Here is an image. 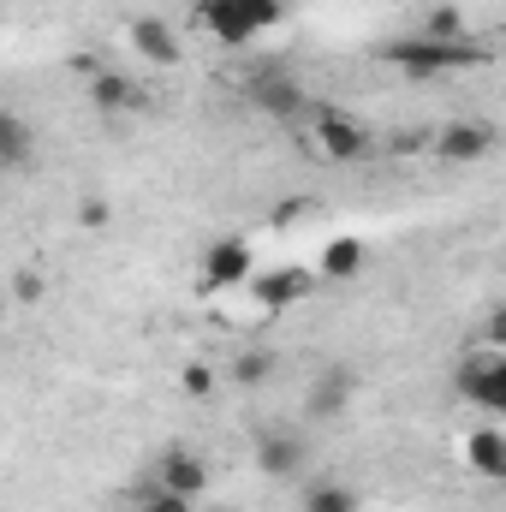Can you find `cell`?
Returning a JSON list of instances; mask_svg holds the SVG:
<instances>
[{"label":"cell","mask_w":506,"mask_h":512,"mask_svg":"<svg viewBox=\"0 0 506 512\" xmlns=\"http://www.w3.org/2000/svg\"><path fill=\"white\" fill-rule=\"evenodd\" d=\"M381 66H393L399 78H453V72H471V66H489V48L477 36H459V42H435V36H399V42H381L376 48Z\"/></svg>","instance_id":"cell-1"},{"label":"cell","mask_w":506,"mask_h":512,"mask_svg":"<svg viewBox=\"0 0 506 512\" xmlns=\"http://www.w3.org/2000/svg\"><path fill=\"white\" fill-rule=\"evenodd\" d=\"M304 137H310L316 161H334V167H346V161H364V155H370V131L358 126L346 108H328V102H316V108L304 114Z\"/></svg>","instance_id":"cell-2"},{"label":"cell","mask_w":506,"mask_h":512,"mask_svg":"<svg viewBox=\"0 0 506 512\" xmlns=\"http://www.w3.org/2000/svg\"><path fill=\"white\" fill-rule=\"evenodd\" d=\"M453 387H459V399H465V405H477L483 417H506V352L477 346L471 358H459Z\"/></svg>","instance_id":"cell-3"},{"label":"cell","mask_w":506,"mask_h":512,"mask_svg":"<svg viewBox=\"0 0 506 512\" xmlns=\"http://www.w3.org/2000/svg\"><path fill=\"white\" fill-rule=\"evenodd\" d=\"M251 102L268 114V120H280V126H304V114H310V96H304V90H298V78H292V72H280V66L251 72Z\"/></svg>","instance_id":"cell-4"},{"label":"cell","mask_w":506,"mask_h":512,"mask_svg":"<svg viewBox=\"0 0 506 512\" xmlns=\"http://www.w3.org/2000/svg\"><path fill=\"white\" fill-rule=\"evenodd\" d=\"M149 483L197 507V501L209 495V465H203V459H197V453H191L185 441H173V447H161V459H155V471H149Z\"/></svg>","instance_id":"cell-5"},{"label":"cell","mask_w":506,"mask_h":512,"mask_svg":"<svg viewBox=\"0 0 506 512\" xmlns=\"http://www.w3.org/2000/svg\"><path fill=\"white\" fill-rule=\"evenodd\" d=\"M84 96H90V108H96L102 120H126V114H143V108H149L143 84L131 78L126 66H102L96 78H84Z\"/></svg>","instance_id":"cell-6"},{"label":"cell","mask_w":506,"mask_h":512,"mask_svg":"<svg viewBox=\"0 0 506 512\" xmlns=\"http://www.w3.org/2000/svg\"><path fill=\"white\" fill-rule=\"evenodd\" d=\"M429 149H435L441 167H477V161L495 155V126H483V120H447V126L435 131Z\"/></svg>","instance_id":"cell-7"},{"label":"cell","mask_w":506,"mask_h":512,"mask_svg":"<svg viewBox=\"0 0 506 512\" xmlns=\"http://www.w3.org/2000/svg\"><path fill=\"white\" fill-rule=\"evenodd\" d=\"M126 42L143 66H179V54H185V48H179V30H173L167 18H155V12H131Z\"/></svg>","instance_id":"cell-8"},{"label":"cell","mask_w":506,"mask_h":512,"mask_svg":"<svg viewBox=\"0 0 506 512\" xmlns=\"http://www.w3.org/2000/svg\"><path fill=\"white\" fill-rule=\"evenodd\" d=\"M256 274V256L245 239H215L209 251H203V292H233V286H245Z\"/></svg>","instance_id":"cell-9"},{"label":"cell","mask_w":506,"mask_h":512,"mask_svg":"<svg viewBox=\"0 0 506 512\" xmlns=\"http://www.w3.org/2000/svg\"><path fill=\"white\" fill-rule=\"evenodd\" d=\"M256 471L274 477V483L298 477V471H304V435H292V429H262V435H256Z\"/></svg>","instance_id":"cell-10"},{"label":"cell","mask_w":506,"mask_h":512,"mask_svg":"<svg viewBox=\"0 0 506 512\" xmlns=\"http://www.w3.org/2000/svg\"><path fill=\"white\" fill-rule=\"evenodd\" d=\"M256 280V304L262 310H292L316 292V274L310 268H268V274H251Z\"/></svg>","instance_id":"cell-11"},{"label":"cell","mask_w":506,"mask_h":512,"mask_svg":"<svg viewBox=\"0 0 506 512\" xmlns=\"http://www.w3.org/2000/svg\"><path fill=\"white\" fill-rule=\"evenodd\" d=\"M459 459H465L477 477L501 483V477H506V429H501V423H483V429H471V435L459 441Z\"/></svg>","instance_id":"cell-12"},{"label":"cell","mask_w":506,"mask_h":512,"mask_svg":"<svg viewBox=\"0 0 506 512\" xmlns=\"http://www.w3.org/2000/svg\"><path fill=\"white\" fill-rule=\"evenodd\" d=\"M197 24H203L221 48H251L256 42L251 18L239 12V0H197Z\"/></svg>","instance_id":"cell-13"},{"label":"cell","mask_w":506,"mask_h":512,"mask_svg":"<svg viewBox=\"0 0 506 512\" xmlns=\"http://www.w3.org/2000/svg\"><path fill=\"white\" fill-rule=\"evenodd\" d=\"M352 399H358V376H352L346 364H334V370H322V376L310 382V393H304V411H310V417H340Z\"/></svg>","instance_id":"cell-14"},{"label":"cell","mask_w":506,"mask_h":512,"mask_svg":"<svg viewBox=\"0 0 506 512\" xmlns=\"http://www.w3.org/2000/svg\"><path fill=\"white\" fill-rule=\"evenodd\" d=\"M364 262H370V251H364V239H352V233H340V239H328L322 251H316V280H358L364 274Z\"/></svg>","instance_id":"cell-15"},{"label":"cell","mask_w":506,"mask_h":512,"mask_svg":"<svg viewBox=\"0 0 506 512\" xmlns=\"http://www.w3.org/2000/svg\"><path fill=\"white\" fill-rule=\"evenodd\" d=\"M30 155H36V131L12 108H0V167H30Z\"/></svg>","instance_id":"cell-16"},{"label":"cell","mask_w":506,"mask_h":512,"mask_svg":"<svg viewBox=\"0 0 506 512\" xmlns=\"http://www.w3.org/2000/svg\"><path fill=\"white\" fill-rule=\"evenodd\" d=\"M364 501H358V489L352 483H334V477H322V483H310L304 489V501H298V512H358Z\"/></svg>","instance_id":"cell-17"},{"label":"cell","mask_w":506,"mask_h":512,"mask_svg":"<svg viewBox=\"0 0 506 512\" xmlns=\"http://www.w3.org/2000/svg\"><path fill=\"white\" fill-rule=\"evenodd\" d=\"M131 512H191V501H179V495H167V489H155L149 477L131 489Z\"/></svg>","instance_id":"cell-18"},{"label":"cell","mask_w":506,"mask_h":512,"mask_svg":"<svg viewBox=\"0 0 506 512\" xmlns=\"http://www.w3.org/2000/svg\"><path fill=\"white\" fill-rule=\"evenodd\" d=\"M417 36H435V42H459V36H471V30H465V18H459L453 6H435V12L423 18V30H417Z\"/></svg>","instance_id":"cell-19"},{"label":"cell","mask_w":506,"mask_h":512,"mask_svg":"<svg viewBox=\"0 0 506 512\" xmlns=\"http://www.w3.org/2000/svg\"><path fill=\"white\" fill-rule=\"evenodd\" d=\"M274 376V358L268 352H245V358H233V382L239 387H262Z\"/></svg>","instance_id":"cell-20"},{"label":"cell","mask_w":506,"mask_h":512,"mask_svg":"<svg viewBox=\"0 0 506 512\" xmlns=\"http://www.w3.org/2000/svg\"><path fill=\"white\" fill-rule=\"evenodd\" d=\"M239 12L251 18V30L262 36V30H274V24L286 18V0H239Z\"/></svg>","instance_id":"cell-21"},{"label":"cell","mask_w":506,"mask_h":512,"mask_svg":"<svg viewBox=\"0 0 506 512\" xmlns=\"http://www.w3.org/2000/svg\"><path fill=\"white\" fill-rule=\"evenodd\" d=\"M42 292H48V280H42L36 268H18V274H12V298H6V304H42Z\"/></svg>","instance_id":"cell-22"},{"label":"cell","mask_w":506,"mask_h":512,"mask_svg":"<svg viewBox=\"0 0 506 512\" xmlns=\"http://www.w3.org/2000/svg\"><path fill=\"white\" fill-rule=\"evenodd\" d=\"M179 387H185L191 399H209V393H215V370H209V364H185V370H179Z\"/></svg>","instance_id":"cell-23"},{"label":"cell","mask_w":506,"mask_h":512,"mask_svg":"<svg viewBox=\"0 0 506 512\" xmlns=\"http://www.w3.org/2000/svg\"><path fill=\"white\" fill-rule=\"evenodd\" d=\"M78 221H84V227H108V203H102V197H90V203H84V215H78Z\"/></svg>","instance_id":"cell-24"},{"label":"cell","mask_w":506,"mask_h":512,"mask_svg":"<svg viewBox=\"0 0 506 512\" xmlns=\"http://www.w3.org/2000/svg\"><path fill=\"white\" fill-rule=\"evenodd\" d=\"M0 322H6V298H0Z\"/></svg>","instance_id":"cell-25"},{"label":"cell","mask_w":506,"mask_h":512,"mask_svg":"<svg viewBox=\"0 0 506 512\" xmlns=\"http://www.w3.org/2000/svg\"><path fill=\"white\" fill-rule=\"evenodd\" d=\"M215 512H239V507H215Z\"/></svg>","instance_id":"cell-26"}]
</instances>
